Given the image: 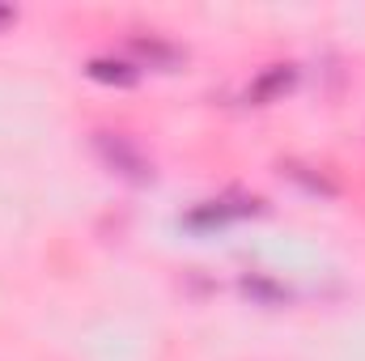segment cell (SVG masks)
<instances>
[{"label":"cell","instance_id":"obj_4","mask_svg":"<svg viewBox=\"0 0 365 361\" xmlns=\"http://www.w3.org/2000/svg\"><path fill=\"white\" fill-rule=\"evenodd\" d=\"M86 77L98 81V86L128 90V86H136V81H140V68H136L132 60H123V56H93L90 64H86Z\"/></svg>","mask_w":365,"mask_h":361},{"label":"cell","instance_id":"obj_8","mask_svg":"<svg viewBox=\"0 0 365 361\" xmlns=\"http://www.w3.org/2000/svg\"><path fill=\"white\" fill-rule=\"evenodd\" d=\"M13 21H17V9L13 4H0V30H9Z\"/></svg>","mask_w":365,"mask_h":361},{"label":"cell","instance_id":"obj_3","mask_svg":"<svg viewBox=\"0 0 365 361\" xmlns=\"http://www.w3.org/2000/svg\"><path fill=\"white\" fill-rule=\"evenodd\" d=\"M251 213H259V200H208L195 213H187V225L212 230V225H225V221H238V217H251Z\"/></svg>","mask_w":365,"mask_h":361},{"label":"cell","instance_id":"obj_2","mask_svg":"<svg viewBox=\"0 0 365 361\" xmlns=\"http://www.w3.org/2000/svg\"><path fill=\"white\" fill-rule=\"evenodd\" d=\"M128 51H132V64L136 68H162V73H175L182 60V47H175L170 39H158V34H132L128 39Z\"/></svg>","mask_w":365,"mask_h":361},{"label":"cell","instance_id":"obj_1","mask_svg":"<svg viewBox=\"0 0 365 361\" xmlns=\"http://www.w3.org/2000/svg\"><path fill=\"white\" fill-rule=\"evenodd\" d=\"M93 153L102 158L106 171H115L119 179L128 183H149L153 179V162L140 153V145H132L119 132H93Z\"/></svg>","mask_w":365,"mask_h":361},{"label":"cell","instance_id":"obj_7","mask_svg":"<svg viewBox=\"0 0 365 361\" xmlns=\"http://www.w3.org/2000/svg\"><path fill=\"white\" fill-rule=\"evenodd\" d=\"M284 175H289L293 183H302L306 191H319V195H331V191H336L323 175H310V171H306V166H297V162H289V166H284Z\"/></svg>","mask_w":365,"mask_h":361},{"label":"cell","instance_id":"obj_5","mask_svg":"<svg viewBox=\"0 0 365 361\" xmlns=\"http://www.w3.org/2000/svg\"><path fill=\"white\" fill-rule=\"evenodd\" d=\"M293 81H297V68H293V64H272L268 73L255 77L251 98H255V102H272V98H280L284 90H293Z\"/></svg>","mask_w":365,"mask_h":361},{"label":"cell","instance_id":"obj_6","mask_svg":"<svg viewBox=\"0 0 365 361\" xmlns=\"http://www.w3.org/2000/svg\"><path fill=\"white\" fill-rule=\"evenodd\" d=\"M242 293H247V298H255V302H268V306H280V302L289 298V289H284V285H276L272 276H259V272L242 276Z\"/></svg>","mask_w":365,"mask_h":361}]
</instances>
